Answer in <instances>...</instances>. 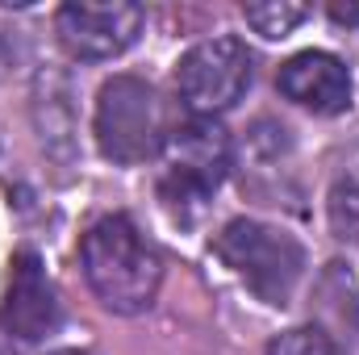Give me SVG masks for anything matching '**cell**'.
Wrapping results in <instances>:
<instances>
[{
    "instance_id": "cell-1",
    "label": "cell",
    "mask_w": 359,
    "mask_h": 355,
    "mask_svg": "<svg viewBox=\"0 0 359 355\" xmlns=\"http://www.w3.org/2000/svg\"><path fill=\"white\" fill-rule=\"evenodd\" d=\"M80 264L92 293L113 314H142L155 305L163 284V260L147 243V234L126 217H96L80 239Z\"/></svg>"
},
{
    "instance_id": "cell-2",
    "label": "cell",
    "mask_w": 359,
    "mask_h": 355,
    "mask_svg": "<svg viewBox=\"0 0 359 355\" xmlns=\"http://www.w3.org/2000/svg\"><path fill=\"white\" fill-rule=\"evenodd\" d=\"M213 251L268 305H288L305 276V247L288 230H276L255 217L226 222L222 234L213 239Z\"/></svg>"
},
{
    "instance_id": "cell-3",
    "label": "cell",
    "mask_w": 359,
    "mask_h": 355,
    "mask_svg": "<svg viewBox=\"0 0 359 355\" xmlns=\"http://www.w3.org/2000/svg\"><path fill=\"white\" fill-rule=\"evenodd\" d=\"M96 147L104 159L134 168L155 155H163L168 142V113L159 92L138 76H113L96 96V121H92Z\"/></svg>"
},
{
    "instance_id": "cell-4",
    "label": "cell",
    "mask_w": 359,
    "mask_h": 355,
    "mask_svg": "<svg viewBox=\"0 0 359 355\" xmlns=\"http://www.w3.org/2000/svg\"><path fill=\"white\" fill-rule=\"evenodd\" d=\"M230 163H234L230 134L213 117H192L176 126L163 142V176H159L163 205L176 217H188V209H201L222 188Z\"/></svg>"
},
{
    "instance_id": "cell-5",
    "label": "cell",
    "mask_w": 359,
    "mask_h": 355,
    "mask_svg": "<svg viewBox=\"0 0 359 355\" xmlns=\"http://www.w3.org/2000/svg\"><path fill=\"white\" fill-rule=\"evenodd\" d=\"M255 80V59L243 38L222 34L196 42L176 63L180 100L192 109V117H217L243 100V92Z\"/></svg>"
},
{
    "instance_id": "cell-6",
    "label": "cell",
    "mask_w": 359,
    "mask_h": 355,
    "mask_svg": "<svg viewBox=\"0 0 359 355\" xmlns=\"http://www.w3.org/2000/svg\"><path fill=\"white\" fill-rule=\"evenodd\" d=\"M142 21H147L142 4H130V0H100V4L96 0H72L59 8L55 34L72 59L100 63V59L130 51L142 34Z\"/></svg>"
},
{
    "instance_id": "cell-7",
    "label": "cell",
    "mask_w": 359,
    "mask_h": 355,
    "mask_svg": "<svg viewBox=\"0 0 359 355\" xmlns=\"http://www.w3.org/2000/svg\"><path fill=\"white\" fill-rule=\"evenodd\" d=\"M55 326H59V301H55V288H50L46 272H42L34 251H17L8 293L0 301V330L21 339V343H38Z\"/></svg>"
},
{
    "instance_id": "cell-8",
    "label": "cell",
    "mask_w": 359,
    "mask_h": 355,
    "mask_svg": "<svg viewBox=\"0 0 359 355\" xmlns=\"http://www.w3.org/2000/svg\"><path fill=\"white\" fill-rule=\"evenodd\" d=\"M276 88L292 105L309 109V113L334 117V113H343L351 105V72L330 51H301L280 67Z\"/></svg>"
},
{
    "instance_id": "cell-9",
    "label": "cell",
    "mask_w": 359,
    "mask_h": 355,
    "mask_svg": "<svg viewBox=\"0 0 359 355\" xmlns=\"http://www.w3.org/2000/svg\"><path fill=\"white\" fill-rule=\"evenodd\" d=\"M243 17L255 34H264L268 42L276 38H288L301 21H305V4H288V0H255V4H243Z\"/></svg>"
},
{
    "instance_id": "cell-10",
    "label": "cell",
    "mask_w": 359,
    "mask_h": 355,
    "mask_svg": "<svg viewBox=\"0 0 359 355\" xmlns=\"http://www.w3.org/2000/svg\"><path fill=\"white\" fill-rule=\"evenodd\" d=\"M330 226H334L339 239L359 243V172L334 184V192H330Z\"/></svg>"
},
{
    "instance_id": "cell-11",
    "label": "cell",
    "mask_w": 359,
    "mask_h": 355,
    "mask_svg": "<svg viewBox=\"0 0 359 355\" xmlns=\"http://www.w3.org/2000/svg\"><path fill=\"white\" fill-rule=\"evenodd\" d=\"M268 355H343L339 343L318 330V326H297V330H284L276 343L268 347Z\"/></svg>"
},
{
    "instance_id": "cell-12",
    "label": "cell",
    "mask_w": 359,
    "mask_h": 355,
    "mask_svg": "<svg viewBox=\"0 0 359 355\" xmlns=\"http://www.w3.org/2000/svg\"><path fill=\"white\" fill-rule=\"evenodd\" d=\"M326 13H330V21H339V25H359V4H339V0H334Z\"/></svg>"
},
{
    "instance_id": "cell-13",
    "label": "cell",
    "mask_w": 359,
    "mask_h": 355,
    "mask_svg": "<svg viewBox=\"0 0 359 355\" xmlns=\"http://www.w3.org/2000/svg\"><path fill=\"white\" fill-rule=\"evenodd\" d=\"M55 355H88V351H72V347H67V351H55Z\"/></svg>"
}]
</instances>
